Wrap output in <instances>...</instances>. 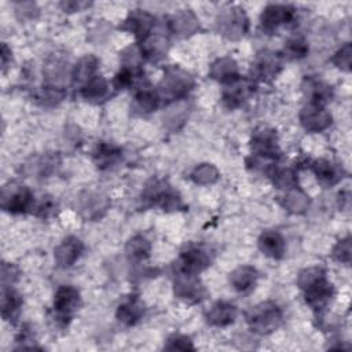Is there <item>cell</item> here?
<instances>
[{
    "label": "cell",
    "mask_w": 352,
    "mask_h": 352,
    "mask_svg": "<svg viewBox=\"0 0 352 352\" xmlns=\"http://www.w3.org/2000/svg\"><path fill=\"white\" fill-rule=\"evenodd\" d=\"M250 148L252 155L246 160V164L253 170L267 173L280 158L276 132L268 126H258L254 129L250 139Z\"/></svg>",
    "instance_id": "cell-1"
},
{
    "label": "cell",
    "mask_w": 352,
    "mask_h": 352,
    "mask_svg": "<svg viewBox=\"0 0 352 352\" xmlns=\"http://www.w3.org/2000/svg\"><path fill=\"white\" fill-rule=\"evenodd\" d=\"M192 87L194 80L186 70H183L180 66L169 65L164 69V76L160 81L157 92L161 100L170 103L186 98Z\"/></svg>",
    "instance_id": "cell-2"
},
{
    "label": "cell",
    "mask_w": 352,
    "mask_h": 352,
    "mask_svg": "<svg viewBox=\"0 0 352 352\" xmlns=\"http://www.w3.org/2000/svg\"><path fill=\"white\" fill-rule=\"evenodd\" d=\"M249 329L260 336H267L275 331L282 323V311L272 301H263L246 314Z\"/></svg>",
    "instance_id": "cell-3"
},
{
    "label": "cell",
    "mask_w": 352,
    "mask_h": 352,
    "mask_svg": "<svg viewBox=\"0 0 352 352\" xmlns=\"http://www.w3.org/2000/svg\"><path fill=\"white\" fill-rule=\"evenodd\" d=\"M217 32L228 40L242 38L249 29V19L245 10L239 6H230L224 8L216 19Z\"/></svg>",
    "instance_id": "cell-4"
},
{
    "label": "cell",
    "mask_w": 352,
    "mask_h": 352,
    "mask_svg": "<svg viewBox=\"0 0 352 352\" xmlns=\"http://www.w3.org/2000/svg\"><path fill=\"white\" fill-rule=\"evenodd\" d=\"M173 293L179 300L187 304H198L208 296V290L197 274H190L180 270H175Z\"/></svg>",
    "instance_id": "cell-5"
},
{
    "label": "cell",
    "mask_w": 352,
    "mask_h": 352,
    "mask_svg": "<svg viewBox=\"0 0 352 352\" xmlns=\"http://www.w3.org/2000/svg\"><path fill=\"white\" fill-rule=\"evenodd\" d=\"M0 205L1 209L8 213H25L29 209H33V194L28 186L10 183L1 190Z\"/></svg>",
    "instance_id": "cell-6"
},
{
    "label": "cell",
    "mask_w": 352,
    "mask_h": 352,
    "mask_svg": "<svg viewBox=\"0 0 352 352\" xmlns=\"http://www.w3.org/2000/svg\"><path fill=\"white\" fill-rule=\"evenodd\" d=\"M210 263H212V254L209 249L201 243L190 242L182 249L180 257L176 263L175 270L198 275L201 271L208 268Z\"/></svg>",
    "instance_id": "cell-7"
},
{
    "label": "cell",
    "mask_w": 352,
    "mask_h": 352,
    "mask_svg": "<svg viewBox=\"0 0 352 352\" xmlns=\"http://www.w3.org/2000/svg\"><path fill=\"white\" fill-rule=\"evenodd\" d=\"M282 55L270 50L260 51L252 62L250 76L253 81H272L282 70Z\"/></svg>",
    "instance_id": "cell-8"
},
{
    "label": "cell",
    "mask_w": 352,
    "mask_h": 352,
    "mask_svg": "<svg viewBox=\"0 0 352 352\" xmlns=\"http://www.w3.org/2000/svg\"><path fill=\"white\" fill-rule=\"evenodd\" d=\"M80 305V293L70 285H62L56 289L54 296V311L56 320L65 326L69 323Z\"/></svg>",
    "instance_id": "cell-9"
},
{
    "label": "cell",
    "mask_w": 352,
    "mask_h": 352,
    "mask_svg": "<svg viewBox=\"0 0 352 352\" xmlns=\"http://www.w3.org/2000/svg\"><path fill=\"white\" fill-rule=\"evenodd\" d=\"M110 208L106 194L95 190H84L77 198V210L85 220H99Z\"/></svg>",
    "instance_id": "cell-10"
},
{
    "label": "cell",
    "mask_w": 352,
    "mask_h": 352,
    "mask_svg": "<svg viewBox=\"0 0 352 352\" xmlns=\"http://www.w3.org/2000/svg\"><path fill=\"white\" fill-rule=\"evenodd\" d=\"M304 300L307 305L316 314H320L324 311V308L329 305L334 296V287L333 283L329 282L326 276L318 279L304 290Z\"/></svg>",
    "instance_id": "cell-11"
},
{
    "label": "cell",
    "mask_w": 352,
    "mask_h": 352,
    "mask_svg": "<svg viewBox=\"0 0 352 352\" xmlns=\"http://www.w3.org/2000/svg\"><path fill=\"white\" fill-rule=\"evenodd\" d=\"M296 18V10L287 4H268L260 16L261 28L267 33H274L278 28L289 25Z\"/></svg>",
    "instance_id": "cell-12"
},
{
    "label": "cell",
    "mask_w": 352,
    "mask_h": 352,
    "mask_svg": "<svg viewBox=\"0 0 352 352\" xmlns=\"http://www.w3.org/2000/svg\"><path fill=\"white\" fill-rule=\"evenodd\" d=\"M169 32V30H166ZM164 30H157L155 28L147 34L143 40L139 41L138 47L140 50V54L144 59L150 62H158L161 60L169 48V37L168 33Z\"/></svg>",
    "instance_id": "cell-13"
},
{
    "label": "cell",
    "mask_w": 352,
    "mask_h": 352,
    "mask_svg": "<svg viewBox=\"0 0 352 352\" xmlns=\"http://www.w3.org/2000/svg\"><path fill=\"white\" fill-rule=\"evenodd\" d=\"M256 91V84L252 78H236L226 85L221 94V102L227 109H236L246 102Z\"/></svg>",
    "instance_id": "cell-14"
},
{
    "label": "cell",
    "mask_w": 352,
    "mask_h": 352,
    "mask_svg": "<svg viewBox=\"0 0 352 352\" xmlns=\"http://www.w3.org/2000/svg\"><path fill=\"white\" fill-rule=\"evenodd\" d=\"M300 124L308 132H322L331 125V114L324 106L309 103L305 104L300 111Z\"/></svg>",
    "instance_id": "cell-15"
},
{
    "label": "cell",
    "mask_w": 352,
    "mask_h": 352,
    "mask_svg": "<svg viewBox=\"0 0 352 352\" xmlns=\"http://www.w3.org/2000/svg\"><path fill=\"white\" fill-rule=\"evenodd\" d=\"M155 28V18L144 10H133L121 22L120 29L132 33L138 41L143 40Z\"/></svg>",
    "instance_id": "cell-16"
},
{
    "label": "cell",
    "mask_w": 352,
    "mask_h": 352,
    "mask_svg": "<svg viewBox=\"0 0 352 352\" xmlns=\"http://www.w3.org/2000/svg\"><path fill=\"white\" fill-rule=\"evenodd\" d=\"M166 28L169 33L186 38L199 30V21L191 10H180L168 18Z\"/></svg>",
    "instance_id": "cell-17"
},
{
    "label": "cell",
    "mask_w": 352,
    "mask_h": 352,
    "mask_svg": "<svg viewBox=\"0 0 352 352\" xmlns=\"http://www.w3.org/2000/svg\"><path fill=\"white\" fill-rule=\"evenodd\" d=\"M84 250V243L80 238L74 235L66 236L54 250V257L60 268L72 267L81 256Z\"/></svg>",
    "instance_id": "cell-18"
},
{
    "label": "cell",
    "mask_w": 352,
    "mask_h": 352,
    "mask_svg": "<svg viewBox=\"0 0 352 352\" xmlns=\"http://www.w3.org/2000/svg\"><path fill=\"white\" fill-rule=\"evenodd\" d=\"M309 168L312 169L314 175L316 176V180L323 187L336 186L344 177L342 168L340 165L329 161V160H324V158L312 161Z\"/></svg>",
    "instance_id": "cell-19"
},
{
    "label": "cell",
    "mask_w": 352,
    "mask_h": 352,
    "mask_svg": "<svg viewBox=\"0 0 352 352\" xmlns=\"http://www.w3.org/2000/svg\"><path fill=\"white\" fill-rule=\"evenodd\" d=\"M236 307L228 301H216L205 311V319L210 326L224 327L236 318Z\"/></svg>",
    "instance_id": "cell-20"
},
{
    "label": "cell",
    "mask_w": 352,
    "mask_h": 352,
    "mask_svg": "<svg viewBox=\"0 0 352 352\" xmlns=\"http://www.w3.org/2000/svg\"><path fill=\"white\" fill-rule=\"evenodd\" d=\"M99 60L95 55H85L80 58V60L73 66L72 70V84L81 89L89 80H92L98 74Z\"/></svg>",
    "instance_id": "cell-21"
},
{
    "label": "cell",
    "mask_w": 352,
    "mask_h": 352,
    "mask_svg": "<svg viewBox=\"0 0 352 352\" xmlns=\"http://www.w3.org/2000/svg\"><path fill=\"white\" fill-rule=\"evenodd\" d=\"M276 201L283 209H286L287 212L294 213V214L304 213L308 209L309 202H311L308 194H305L301 188H298V186L289 188V190H283L276 197Z\"/></svg>",
    "instance_id": "cell-22"
},
{
    "label": "cell",
    "mask_w": 352,
    "mask_h": 352,
    "mask_svg": "<svg viewBox=\"0 0 352 352\" xmlns=\"http://www.w3.org/2000/svg\"><path fill=\"white\" fill-rule=\"evenodd\" d=\"M144 315V305L138 296L126 297L120 305L117 307L116 316L120 323L125 326L136 324Z\"/></svg>",
    "instance_id": "cell-23"
},
{
    "label": "cell",
    "mask_w": 352,
    "mask_h": 352,
    "mask_svg": "<svg viewBox=\"0 0 352 352\" xmlns=\"http://www.w3.org/2000/svg\"><path fill=\"white\" fill-rule=\"evenodd\" d=\"M209 77L227 85L241 77L238 63L231 56L219 58L210 65Z\"/></svg>",
    "instance_id": "cell-24"
},
{
    "label": "cell",
    "mask_w": 352,
    "mask_h": 352,
    "mask_svg": "<svg viewBox=\"0 0 352 352\" xmlns=\"http://www.w3.org/2000/svg\"><path fill=\"white\" fill-rule=\"evenodd\" d=\"M257 245L263 254L274 260H280L286 252V242L283 236L278 231H272V230L264 231L258 236Z\"/></svg>",
    "instance_id": "cell-25"
},
{
    "label": "cell",
    "mask_w": 352,
    "mask_h": 352,
    "mask_svg": "<svg viewBox=\"0 0 352 352\" xmlns=\"http://www.w3.org/2000/svg\"><path fill=\"white\" fill-rule=\"evenodd\" d=\"M121 158L122 150L118 146L106 142H99L92 151V160L99 169H109L118 164Z\"/></svg>",
    "instance_id": "cell-26"
},
{
    "label": "cell",
    "mask_w": 352,
    "mask_h": 352,
    "mask_svg": "<svg viewBox=\"0 0 352 352\" xmlns=\"http://www.w3.org/2000/svg\"><path fill=\"white\" fill-rule=\"evenodd\" d=\"M80 95L91 103H102L104 102L109 95H110V85L107 82V80L100 76L96 74L92 80H89L81 89H80Z\"/></svg>",
    "instance_id": "cell-27"
},
{
    "label": "cell",
    "mask_w": 352,
    "mask_h": 352,
    "mask_svg": "<svg viewBox=\"0 0 352 352\" xmlns=\"http://www.w3.org/2000/svg\"><path fill=\"white\" fill-rule=\"evenodd\" d=\"M302 89H304L307 98L309 99V103H316V104L324 106L333 98L331 87L327 85L326 82L312 78V77H307L304 80Z\"/></svg>",
    "instance_id": "cell-28"
},
{
    "label": "cell",
    "mask_w": 352,
    "mask_h": 352,
    "mask_svg": "<svg viewBox=\"0 0 352 352\" xmlns=\"http://www.w3.org/2000/svg\"><path fill=\"white\" fill-rule=\"evenodd\" d=\"M257 278H258V272L254 267L242 265L235 268L230 274V283L236 292L246 293L254 287Z\"/></svg>",
    "instance_id": "cell-29"
},
{
    "label": "cell",
    "mask_w": 352,
    "mask_h": 352,
    "mask_svg": "<svg viewBox=\"0 0 352 352\" xmlns=\"http://www.w3.org/2000/svg\"><path fill=\"white\" fill-rule=\"evenodd\" d=\"M160 102L161 99L158 92L150 85H143L136 91L132 107L139 114H148L158 107Z\"/></svg>",
    "instance_id": "cell-30"
},
{
    "label": "cell",
    "mask_w": 352,
    "mask_h": 352,
    "mask_svg": "<svg viewBox=\"0 0 352 352\" xmlns=\"http://www.w3.org/2000/svg\"><path fill=\"white\" fill-rule=\"evenodd\" d=\"M22 307V297L18 292L10 287L1 289V316L7 322H15Z\"/></svg>",
    "instance_id": "cell-31"
},
{
    "label": "cell",
    "mask_w": 352,
    "mask_h": 352,
    "mask_svg": "<svg viewBox=\"0 0 352 352\" xmlns=\"http://www.w3.org/2000/svg\"><path fill=\"white\" fill-rule=\"evenodd\" d=\"M265 175L270 177L272 184L282 191L298 186L297 172L293 168H280L274 165Z\"/></svg>",
    "instance_id": "cell-32"
},
{
    "label": "cell",
    "mask_w": 352,
    "mask_h": 352,
    "mask_svg": "<svg viewBox=\"0 0 352 352\" xmlns=\"http://www.w3.org/2000/svg\"><path fill=\"white\" fill-rule=\"evenodd\" d=\"M151 252V243L150 241L143 235H135L132 236L125 246V253L129 261L139 263L146 260L150 256Z\"/></svg>",
    "instance_id": "cell-33"
},
{
    "label": "cell",
    "mask_w": 352,
    "mask_h": 352,
    "mask_svg": "<svg viewBox=\"0 0 352 352\" xmlns=\"http://www.w3.org/2000/svg\"><path fill=\"white\" fill-rule=\"evenodd\" d=\"M65 95H66V92L62 87L47 84V85L38 88L34 92L33 98L38 104L45 106V107H52V106H56L59 102H62Z\"/></svg>",
    "instance_id": "cell-34"
},
{
    "label": "cell",
    "mask_w": 352,
    "mask_h": 352,
    "mask_svg": "<svg viewBox=\"0 0 352 352\" xmlns=\"http://www.w3.org/2000/svg\"><path fill=\"white\" fill-rule=\"evenodd\" d=\"M308 51H309V45H308V41L305 40V37L293 36L285 43L282 58H286L290 60L302 59L308 55Z\"/></svg>",
    "instance_id": "cell-35"
},
{
    "label": "cell",
    "mask_w": 352,
    "mask_h": 352,
    "mask_svg": "<svg viewBox=\"0 0 352 352\" xmlns=\"http://www.w3.org/2000/svg\"><path fill=\"white\" fill-rule=\"evenodd\" d=\"M219 177H220V173L217 168L212 164H199L190 173V179L199 186L213 184L219 180Z\"/></svg>",
    "instance_id": "cell-36"
},
{
    "label": "cell",
    "mask_w": 352,
    "mask_h": 352,
    "mask_svg": "<svg viewBox=\"0 0 352 352\" xmlns=\"http://www.w3.org/2000/svg\"><path fill=\"white\" fill-rule=\"evenodd\" d=\"M326 276V271L322 267H308L305 270H302L298 276H297V286L304 290L305 287H308L309 285H312L314 282H316L318 279Z\"/></svg>",
    "instance_id": "cell-37"
},
{
    "label": "cell",
    "mask_w": 352,
    "mask_h": 352,
    "mask_svg": "<svg viewBox=\"0 0 352 352\" xmlns=\"http://www.w3.org/2000/svg\"><path fill=\"white\" fill-rule=\"evenodd\" d=\"M351 60H352V45L351 43H345L333 56L331 62L341 69L342 72L351 70Z\"/></svg>",
    "instance_id": "cell-38"
},
{
    "label": "cell",
    "mask_w": 352,
    "mask_h": 352,
    "mask_svg": "<svg viewBox=\"0 0 352 352\" xmlns=\"http://www.w3.org/2000/svg\"><path fill=\"white\" fill-rule=\"evenodd\" d=\"M164 349H168V351H194L195 346L192 345L191 340L184 336V334H172L165 345H164Z\"/></svg>",
    "instance_id": "cell-39"
},
{
    "label": "cell",
    "mask_w": 352,
    "mask_h": 352,
    "mask_svg": "<svg viewBox=\"0 0 352 352\" xmlns=\"http://www.w3.org/2000/svg\"><path fill=\"white\" fill-rule=\"evenodd\" d=\"M351 253H352V248H351V238L346 236L344 239H340L331 252V256L334 260H337L338 263H345L348 264L351 261Z\"/></svg>",
    "instance_id": "cell-40"
},
{
    "label": "cell",
    "mask_w": 352,
    "mask_h": 352,
    "mask_svg": "<svg viewBox=\"0 0 352 352\" xmlns=\"http://www.w3.org/2000/svg\"><path fill=\"white\" fill-rule=\"evenodd\" d=\"M56 208H58L56 201H54L52 197L47 195V197H43V199L36 206L34 214L41 217V219H47V217H50V216H52L55 213Z\"/></svg>",
    "instance_id": "cell-41"
},
{
    "label": "cell",
    "mask_w": 352,
    "mask_h": 352,
    "mask_svg": "<svg viewBox=\"0 0 352 352\" xmlns=\"http://www.w3.org/2000/svg\"><path fill=\"white\" fill-rule=\"evenodd\" d=\"M18 270L12 264L3 263L1 264V286L10 287L18 279Z\"/></svg>",
    "instance_id": "cell-42"
},
{
    "label": "cell",
    "mask_w": 352,
    "mask_h": 352,
    "mask_svg": "<svg viewBox=\"0 0 352 352\" xmlns=\"http://www.w3.org/2000/svg\"><path fill=\"white\" fill-rule=\"evenodd\" d=\"M16 12H22V18H25L28 15V18H33L34 14L37 12L36 4L34 3H19Z\"/></svg>",
    "instance_id": "cell-43"
},
{
    "label": "cell",
    "mask_w": 352,
    "mask_h": 352,
    "mask_svg": "<svg viewBox=\"0 0 352 352\" xmlns=\"http://www.w3.org/2000/svg\"><path fill=\"white\" fill-rule=\"evenodd\" d=\"M88 6H89V3H85V1H63V3H60V7L67 12L81 11L82 8H85Z\"/></svg>",
    "instance_id": "cell-44"
},
{
    "label": "cell",
    "mask_w": 352,
    "mask_h": 352,
    "mask_svg": "<svg viewBox=\"0 0 352 352\" xmlns=\"http://www.w3.org/2000/svg\"><path fill=\"white\" fill-rule=\"evenodd\" d=\"M1 69L3 72H6V69L8 67V63H11V50L8 48V45L6 43H1Z\"/></svg>",
    "instance_id": "cell-45"
}]
</instances>
